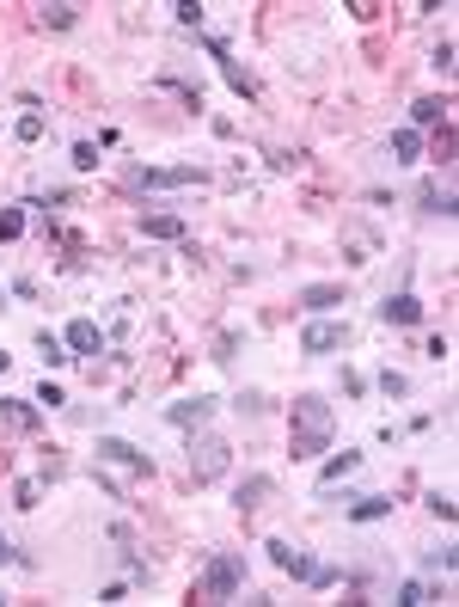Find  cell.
Wrapping results in <instances>:
<instances>
[{
  "label": "cell",
  "mask_w": 459,
  "mask_h": 607,
  "mask_svg": "<svg viewBox=\"0 0 459 607\" xmlns=\"http://www.w3.org/2000/svg\"><path fill=\"white\" fill-rule=\"evenodd\" d=\"M44 129H50L44 110H25V117H19V142H44Z\"/></svg>",
  "instance_id": "484cf974"
},
{
  "label": "cell",
  "mask_w": 459,
  "mask_h": 607,
  "mask_svg": "<svg viewBox=\"0 0 459 607\" xmlns=\"http://www.w3.org/2000/svg\"><path fill=\"white\" fill-rule=\"evenodd\" d=\"M37 25H44V31H74V25H80V6H74V0H44V6H37Z\"/></svg>",
  "instance_id": "9a60e30c"
},
{
  "label": "cell",
  "mask_w": 459,
  "mask_h": 607,
  "mask_svg": "<svg viewBox=\"0 0 459 607\" xmlns=\"http://www.w3.org/2000/svg\"><path fill=\"white\" fill-rule=\"evenodd\" d=\"M435 68H441V74H454V44H447V37L435 44Z\"/></svg>",
  "instance_id": "d590c367"
},
{
  "label": "cell",
  "mask_w": 459,
  "mask_h": 607,
  "mask_svg": "<svg viewBox=\"0 0 459 607\" xmlns=\"http://www.w3.org/2000/svg\"><path fill=\"white\" fill-rule=\"evenodd\" d=\"M246 589V552H214L203 564V577H197V595L203 602H233Z\"/></svg>",
  "instance_id": "7a4b0ae2"
},
{
  "label": "cell",
  "mask_w": 459,
  "mask_h": 607,
  "mask_svg": "<svg viewBox=\"0 0 459 607\" xmlns=\"http://www.w3.org/2000/svg\"><path fill=\"white\" fill-rule=\"evenodd\" d=\"M350 522H386L392 515V497L386 491H367V497H350V509H343Z\"/></svg>",
  "instance_id": "2e32d148"
},
{
  "label": "cell",
  "mask_w": 459,
  "mask_h": 607,
  "mask_svg": "<svg viewBox=\"0 0 459 607\" xmlns=\"http://www.w3.org/2000/svg\"><path fill=\"white\" fill-rule=\"evenodd\" d=\"M203 44H208V55L221 61V80H227V86H233L239 99H257V80H252V74H246V68H239V61H233V50H227L221 37H203Z\"/></svg>",
  "instance_id": "ba28073f"
},
{
  "label": "cell",
  "mask_w": 459,
  "mask_h": 607,
  "mask_svg": "<svg viewBox=\"0 0 459 607\" xmlns=\"http://www.w3.org/2000/svg\"><path fill=\"white\" fill-rule=\"evenodd\" d=\"M141 239H190V227H184V215L159 209V215H141Z\"/></svg>",
  "instance_id": "5bb4252c"
},
{
  "label": "cell",
  "mask_w": 459,
  "mask_h": 607,
  "mask_svg": "<svg viewBox=\"0 0 459 607\" xmlns=\"http://www.w3.org/2000/svg\"><path fill=\"white\" fill-rule=\"evenodd\" d=\"M380 320H386V326H423V301H416V295H410V288H399V295H386V301H380Z\"/></svg>",
  "instance_id": "7c38bea8"
},
{
  "label": "cell",
  "mask_w": 459,
  "mask_h": 607,
  "mask_svg": "<svg viewBox=\"0 0 459 607\" xmlns=\"http://www.w3.org/2000/svg\"><path fill=\"white\" fill-rule=\"evenodd\" d=\"M37 497H44L37 479H19V485H12V503H19V509H37Z\"/></svg>",
  "instance_id": "4316f807"
},
{
  "label": "cell",
  "mask_w": 459,
  "mask_h": 607,
  "mask_svg": "<svg viewBox=\"0 0 459 607\" xmlns=\"http://www.w3.org/2000/svg\"><path fill=\"white\" fill-rule=\"evenodd\" d=\"M0 307H6V288H0Z\"/></svg>",
  "instance_id": "f35d334b"
},
{
  "label": "cell",
  "mask_w": 459,
  "mask_h": 607,
  "mask_svg": "<svg viewBox=\"0 0 459 607\" xmlns=\"http://www.w3.org/2000/svg\"><path fill=\"white\" fill-rule=\"evenodd\" d=\"M12 558H19V552H12V540L0 534V564H12Z\"/></svg>",
  "instance_id": "8d00e7d4"
},
{
  "label": "cell",
  "mask_w": 459,
  "mask_h": 607,
  "mask_svg": "<svg viewBox=\"0 0 459 607\" xmlns=\"http://www.w3.org/2000/svg\"><path fill=\"white\" fill-rule=\"evenodd\" d=\"M123 571H129L135 583H153V571H148V558H141V552H123Z\"/></svg>",
  "instance_id": "d6a6232c"
},
{
  "label": "cell",
  "mask_w": 459,
  "mask_h": 607,
  "mask_svg": "<svg viewBox=\"0 0 459 607\" xmlns=\"http://www.w3.org/2000/svg\"><path fill=\"white\" fill-rule=\"evenodd\" d=\"M454 564H459V552H454V546H435V552H423V571H441V577H454Z\"/></svg>",
  "instance_id": "603a6c76"
},
{
  "label": "cell",
  "mask_w": 459,
  "mask_h": 607,
  "mask_svg": "<svg viewBox=\"0 0 459 607\" xmlns=\"http://www.w3.org/2000/svg\"><path fill=\"white\" fill-rule=\"evenodd\" d=\"M294 424H288V454L294 460H318L331 436H337V411H331V399L325 393H294Z\"/></svg>",
  "instance_id": "6da1fadb"
},
{
  "label": "cell",
  "mask_w": 459,
  "mask_h": 607,
  "mask_svg": "<svg viewBox=\"0 0 459 607\" xmlns=\"http://www.w3.org/2000/svg\"><path fill=\"white\" fill-rule=\"evenodd\" d=\"M208 417H214V399L197 393V399H178V405H165V424H178V430H203Z\"/></svg>",
  "instance_id": "8fae6325"
},
{
  "label": "cell",
  "mask_w": 459,
  "mask_h": 607,
  "mask_svg": "<svg viewBox=\"0 0 459 607\" xmlns=\"http://www.w3.org/2000/svg\"><path fill=\"white\" fill-rule=\"evenodd\" d=\"M227 454H233V448H227L221 436H203L197 448H190V479H197V485H214V479L227 473Z\"/></svg>",
  "instance_id": "8992f818"
},
{
  "label": "cell",
  "mask_w": 459,
  "mask_h": 607,
  "mask_svg": "<svg viewBox=\"0 0 459 607\" xmlns=\"http://www.w3.org/2000/svg\"><path fill=\"white\" fill-rule=\"evenodd\" d=\"M37 350H44V362H50V368H61V362H68V344H61V337H55L50 326L37 331Z\"/></svg>",
  "instance_id": "7402d4cb"
},
{
  "label": "cell",
  "mask_w": 459,
  "mask_h": 607,
  "mask_svg": "<svg viewBox=\"0 0 459 607\" xmlns=\"http://www.w3.org/2000/svg\"><path fill=\"white\" fill-rule=\"evenodd\" d=\"M380 393H386V399H410V381L399 368H386V375H380Z\"/></svg>",
  "instance_id": "83f0119b"
},
{
  "label": "cell",
  "mask_w": 459,
  "mask_h": 607,
  "mask_svg": "<svg viewBox=\"0 0 459 607\" xmlns=\"http://www.w3.org/2000/svg\"><path fill=\"white\" fill-rule=\"evenodd\" d=\"M233 356H239V331H221L214 337V362H233Z\"/></svg>",
  "instance_id": "1f68e13d"
},
{
  "label": "cell",
  "mask_w": 459,
  "mask_h": 607,
  "mask_svg": "<svg viewBox=\"0 0 459 607\" xmlns=\"http://www.w3.org/2000/svg\"><path fill=\"white\" fill-rule=\"evenodd\" d=\"M129 190H172V184H208V166H123Z\"/></svg>",
  "instance_id": "3957f363"
},
{
  "label": "cell",
  "mask_w": 459,
  "mask_h": 607,
  "mask_svg": "<svg viewBox=\"0 0 459 607\" xmlns=\"http://www.w3.org/2000/svg\"><path fill=\"white\" fill-rule=\"evenodd\" d=\"M435 123H447V99H435V93H429V99H416V105H410V129L423 135V129H435Z\"/></svg>",
  "instance_id": "ac0fdd59"
},
{
  "label": "cell",
  "mask_w": 459,
  "mask_h": 607,
  "mask_svg": "<svg viewBox=\"0 0 459 607\" xmlns=\"http://www.w3.org/2000/svg\"><path fill=\"white\" fill-rule=\"evenodd\" d=\"M270 491H276V479L252 473V479H239V491H233V509H239V515H252V509H257V503H263Z\"/></svg>",
  "instance_id": "e0dca14e"
},
{
  "label": "cell",
  "mask_w": 459,
  "mask_h": 607,
  "mask_svg": "<svg viewBox=\"0 0 459 607\" xmlns=\"http://www.w3.org/2000/svg\"><path fill=\"white\" fill-rule=\"evenodd\" d=\"M61 344H68L74 356H99V350H104V331L93 326V320H74V326L61 331Z\"/></svg>",
  "instance_id": "4fadbf2b"
},
{
  "label": "cell",
  "mask_w": 459,
  "mask_h": 607,
  "mask_svg": "<svg viewBox=\"0 0 459 607\" xmlns=\"http://www.w3.org/2000/svg\"><path fill=\"white\" fill-rule=\"evenodd\" d=\"M435 160H441V166L454 160V129H447V123H441V135H435Z\"/></svg>",
  "instance_id": "e575fe53"
},
{
  "label": "cell",
  "mask_w": 459,
  "mask_h": 607,
  "mask_svg": "<svg viewBox=\"0 0 459 607\" xmlns=\"http://www.w3.org/2000/svg\"><path fill=\"white\" fill-rule=\"evenodd\" d=\"M350 344H356L350 320H312V326L301 331V350H306V356H331V350H350Z\"/></svg>",
  "instance_id": "5b68a950"
},
{
  "label": "cell",
  "mask_w": 459,
  "mask_h": 607,
  "mask_svg": "<svg viewBox=\"0 0 459 607\" xmlns=\"http://www.w3.org/2000/svg\"><path fill=\"white\" fill-rule=\"evenodd\" d=\"M6 362H12V356H6V350H0V375H6Z\"/></svg>",
  "instance_id": "74e56055"
},
{
  "label": "cell",
  "mask_w": 459,
  "mask_h": 607,
  "mask_svg": "<svg viewBox=\"0 0 459 607\" xmlns=\"http://www.w3.org/2000/svg\"><path fill=\"white\" fill-rule=\"evenodd\" d=\"M386 148H392V160H399V166L423 160V135H416V129H392V142H386Z\"/></svg>",
  "instance_id": "ffe728a7"
},
{
  "label": "cell",
  "mask_w": 459,
  "mask_h": 607,
  "mask_svg": "<svg viewBox=\"0 0 459 607\" xmlns=\"http://www.w3.org/2000/svg\"><path fill=\"white\" fill-rule=\"evenodd\" d=\"M294 301H301L306 313H331V307H350V282H306Z\"/></svg>",
  "instance_id": "9c48e42d"
},
{
  "label": "cell",
  "mask_w": 459,
  "mask_h": 607,
  "mask_svg": "<svg viewBox=\"0 0 459 607\" xmlns=\"http://www.w3.org/2000/svg\"><path fill=\"white\" fill-rule=\"evenodd\" d=\"M37 424H44V405H37V399H0V430L31 436Z\"/></svg>",
  "instance_id": "30bf717a"
},
{
  "label": "cell",
  "mask_w": 459,
  "mask_h": 607,
  "mask_svg": "<svg viewBox=\"0 0 459 607\" xmlns=\"http://www.w3.org/2000/svg\"><path fill=\"white\" fill-rule=\"evenodd\" d=\"M37 405H50V411H55V405H68V393H61L55 381H44V386H37Z\"/></svg>",
  "instance_id": "836d02e7"
},
{
  "label": "cell",
  "mask_w": 459,
  "mask_h": 607,
  "mask_svg": "<svg viewBox=\"0 0 459 607\" xmlns=\"http://www.w3.org/2000/svg\"><path fill=\"white\" fill-rule=\"evenodd\" d=\"M423 215H441V221H454V184H423Z\"/></svg>",
  "instance_id": "d6986e66"
},
{
  "label": "cell",
  "mask_w": 459,
  "mask_h": 607,
  "mask_svg": "<svg viewBox=\"0 0 459 607\" xmlns=\"http://www.w3.org/2000/svg\"><path fill=\"white\" fill-rule=\"evenodd\" d=\"M172 19H178L184 31H203V6H197V0H178V6H172Z\"/></svg>",
  "instance_id": "d4e9b609"
},
{
  "label": "cell",
  "mask_w": 459,
  "mask_h": 607,
  "mask_svg": "<svg viewBox=\"0 0 459 607\" xmlns=\"http://www.w3.org/2000/svg\"><path fill=\"white\" fill-rule=\"evenodd\" d=\"M423 503H429V515H435V522H454V497H447V491H429Z\"/></svg>",
  "instance_id": "f546056e"
},
{
  "label": "cell",
  "mask_w": 459,
  "mask_h": 607,
  "mask_svg": "<svg viewBox=\"0 0 459 607\" xmlns=\"http://www.w3.org/2000/svg\"><path fill=\"white\" fill-rule=\"evenodd\" d=\"M356 466H361V454H356V448H343L337 460H325V473H318V485H337V479H350Z\"/></svg>",
  "instance_id": "44dd1931"
},
{
  "label": "cell",
  "mask_w": 459,
  "mask_h": 607,
  "mask_svg": "<svg viewBox=\"0 0 459 607\" xmlns=\"http://www.w3.org/2000/svg\"><path fill=\"white\" fill-rule=\"evenodd\" d=\"M423 602H429V589H423L416 577H405V583H399V607H423Z\"/></svg>",
  "instance_id": "f1b7e54d"
},
{
  "label": "cell",
  "mask_w": 459,
  "mask_h": 607,
  "mask_svg": "<svg viewBox=\"0 0 459 607\" xmlns=\"http://www.w3.org/2000/svg\"><path fill=\"white\" fill-rule=\"evenodd\" d=\"M19 233H25V203L0 209V239H19Z\"/></svg>",
  "instance_id": "cb8c5ba5"
},
{
  "label": "cell",
  "mask_w": 459,
  "mask_h": 607,
  "mask_svg": "<svg viewBox=\"0 0 459 607\" xmlns=\"http://www.w3.org/2000/svg\"><path fill=\"white\" fill-rule=\"evenodd\" d=\"M263 552H270V564H276L282 577H294V583H306V589L318 583V558H312L306 546H294V540H270Z\"/></svg>",
  "instance_id": "277c9868"
},
{
  "label": "cell",
  "mask_w": 459,
  "mask_h": 607,
  "mask_svg": "<svg viewBox=\"0 0 459 607\" xmlns=\"http://www.w3.org/2000/svg\"><path fill=\"white\" fill-rule=\"evenodd\" d=\"M74 166L80 172H99V142H74Z\"/></svg>",
  "instance_id": "4dcf8cb0"
},
{
  "label": "cell",
  "mask_w": 459,
  "mask_h": 607,
  "mask_svg": "<svg viewBox=\"0 0 459 607\" xmlns=\"http://www.w3.org/2000/svg\"><path fill=\"white\" fill-rule=\"evenodd\" d=\"M99 460H110V466H129V473L153 479V454H141L135 441H123V436H99Z\"/></svg>",
  "instance_id": "52a82bcc"
}]
</instances>
